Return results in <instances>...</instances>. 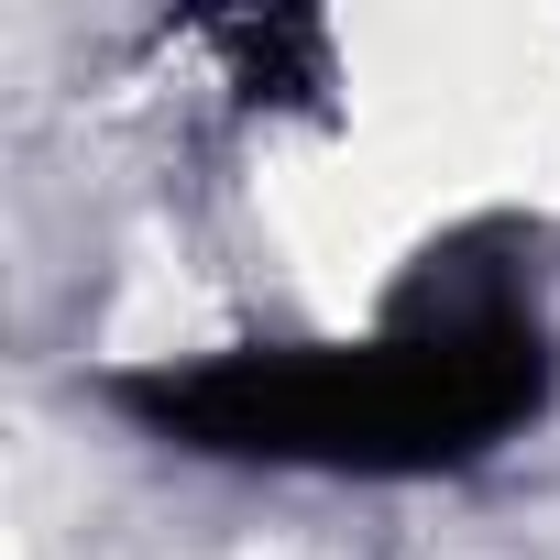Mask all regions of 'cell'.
<instances>
[{
  "mask_svg": "<svg viewBox=\"0 0 560 560\" xmlns=\"http://www.w3.org/2000/svg\"><path fill=\"white\" fill-rule=\"evenodd\" d=\"M165 451L287 472H451L549 407V330L505 264H429L396 330L341 352H209L110 385Z\"/></svg>",
  "mask_w": 560,
  "mask_h": 560,
  "instance_id": "1",
  "label": "cell"
}]
</instances>
